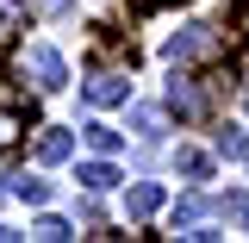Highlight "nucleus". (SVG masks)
Returning <instances> with one entry per match:
<instances>
[{"label":"nucleus","instance_id":"1","mask_svg":"<svg viewBox=\"0 0 249 243\" xmlns=\"http://www.w3.org/2000/svg\"><path fill=\"white\" fill-rule=\"evenodd\" d=\"M212 50H218L212 25H187L181 37H168V62H199V56H212Z\"/></svg>","mask_w":249,"mask_h":243},{"label":"nucleus","instance_id":"2","mask_svg":"<svg viewBox=\"0 0 249 243\" xmlns=\"http://www.w3.org/2000/svg\"><path fill=\"white\" fill-rule=\"evenodd\" d=\"M25 75H37V88H62L69 69H62V56L50 50V44H31L25 50Z\"/></svg>","mask_w":249,"mask_h":243},{"label":"nucleus","instance_id":"3","mask_svg":"<svg viewBox=\"0 0 249 243\" xmlns=\"http://www.w3.org/2000/svg\"><path fill=\"white\" fill-rule=\"evenodd\" d=\"M93 100V106H119V100H131V81H124L119 69H100V75H88V88H81Z\"/></svg>","mask_w":249,"mask_h":243},{"label":"nucleus","instance_id":"4","mask_svg":"<svg viewBox=\"0 0 249 243\" xmlns=\"http://www.w3.org/2000/svg\"><path fill=\"white\" fill-rule=\"evenodd\" d=\"M168 106H175L181 119H199V112H206V93H199V81L175 75V81H168Z\"/></svg>","mask_w":249,"mask_h":243},{"label":"nucleus","instance_id":"5","mask_svg":"<svg viewBox=\"0 0 249 243\" xmlns=\"http://www.w3.org/2000/svg\"><path fill=\"white\" fill-rule=\"evenodd\" d=\"M156 206H162V187H156V181H137L131 193H124V212H131V218H150Z\"/></svg>","mask_w":249,"mask_h":243},{"label":"nucleus","instance_id":"6","mask_svg":"<svg viewBox=\"0 0 249 243\" xmlns=\"http://www.w3.org/2000/svg\"><path fill=\"white\" fill-rule=\"evenodd\" d=\"M69 156H75V137L69 131H44L37 137V162H69Z\"/></svg>","mask_w":249,"mask_h":243},{"label":"nucleus","instance_id":"7","mask_svg":"<svg viewBox=\"0 0 249 243\" xmlns=\"http://www.w3.org/2000/svg\"><path fill=\"white\" fill-rule=\"evenodd\" d=\"M81 187L88 193H106V187H119V168L112 162H81Z\"/></svg>","mask_w":249,"mask_h":243},{"label":"nucleus","instance_id":"8","mask_svg":"<svg viewBox=\"0 0 249 243\" xmlns=\"http://www.w3.org/2000/svg\"><path fill=\"white\" fill-rule=\"evenodd\" d=\"M19 131H25V112H19V106H0V150H13Z\"/></svg>","mask_w":249,"mask_h":243},{"label":"nucleus","instance_id":"9","mask_svg":"<svg viewBox=\"0 0 249 243\" xmlns=\"http://www.w3.org/2000/svg\"><path fill=\"white\" fill-rule=\"evenodd\" d=\"M175 162H181V175H187V181H206V175H212V156H206V150H181Z\"/></svg>","mask_w":249,"mask_h":243},{"label":"nucleus","instance_id":"10","mask_svg":"<svg viewBox=\"0 0 249 243\" xmlns=\"http://www.w3.org/2000/svg\"><path fill=\"white\" fill-rule=\"evenodd\" d=\"M31 237H44V243H62V237H75L69 231V218H56V212H44L37 224H31Z\"/></svg>","mask_w":249,"mask_h":243},{"label":"nucleus","instance_id":"11","mask_svg":"<svg viewBox=\"0 0 249 243\" xmlns=\"http://www.w3.org/2000/svg\"><path fill=\"white\" fill-rule=\"evenodd\" d=\"M19 25H25V0H0V37H13Z\"/></svg>","mask_w":249,"mask_h":243},{"label":"nucleus","instance_id":"12","mask_svg":"<svg viewBox=\"0 0 249 243\" xmlns=\"http://www.w3.org/2000/svg\"><path fill=\"white\" fill-rule=\"evenodd\" d=\"M81 137H88V144H93L100 156H112V150H119V131H112V125H88Z\"/></svg>","mask_w":249,"mask_h":243},{"label":"nucleus","instance_id":"13","mask_svg":"<svg viewBox=\"0 0 249 243\" xmlns=\"http://www.w3.org/2000/svg\"><path fill=\"white\" fill-rule=\"evenodd\" d=\"M218 156H249V137L237 131V125H224V131H218Z\"/></svg>","mask_w":249,"mask_h":243},{"label":"nucleus","instance_id":"14","mask_svg":"<svg viewBox=\"0 0 249 243\" xmlns=\"http://www.w3.org/2000/svg\"><path fill=\"white\" fill-rule=\"evenodd\" d=\"M218 212L231 218V224H249V193H224V200H218Z\"/></svg>","mask_w":249,"mask_h":243},{"label":"nucleus","instance_id":"15","mask_svg":"<svg viewBox=\"0 0 249 243\" xmlns=\"http://www.w3.org/2000/svg\"><path fill=\"white\" fill-rule=\"evenodd\" d=\"M131 125H137V131H143V137H162V112H156V106H137V112H131Z\"/></svg>","mask_w":249,"mask_h":243},{"label":"nucleus","instance_id":"16","mask_svg":"<svg viewBox=\"0 0 249 243\" xmlns=\"http://www.w3.org/2000/svg\"><path fill=\"white\" fill-rule=\"evenodd\" d=\"M13 193H19V200H31V206H44V193H50V187L37 181V175H19V181H13Z\"/></svg>","mask_w":249,"mask_h":243},{"label":"nucleus","instance_id":"17","mask_svg":"<svg viewBox=\"0 0 249 243\" xmlns=\"http://www.w3.org/2000/svg\"><path fill=\"white\" fill-rule=\"evenodd\" d=\"M231 25H237V37H249V0L237 6V13H231Z\"/></svg>","mask_w":249,"mask_h":243},{"label":"nucleus","instance_id":"18","mask_svg":"<svg viewBox=\"0 0 249 243\" xmlns=\"http://www.w3.org/2000/svg\"><path fill=\"white\" fill-rule=\"evenodd\" d=\"M0 181H6V175H0ZM0 200H6V187H0Z\"/></svg>","mask_w":249,"mask_h":243},{"label":"nucleus","instance_id":"19","mask_svg":"<svg viewBox=\"0 0 249 243\" xmlns=\"http://www.w3.org/2000/svg\"><path fill=\"white\" fill-rule=\"evenodd\" d=\"M143 6H162V0H143Z\"/></svg>","mask_w":249,"mask_h":243}]
</instances>
